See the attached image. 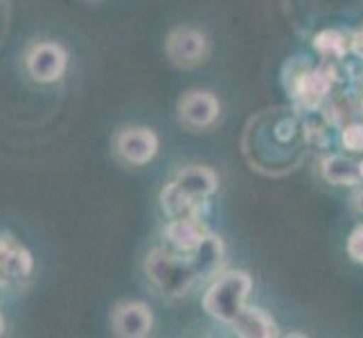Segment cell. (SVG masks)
<instances>
[{
	"label": "cell",
	"mask_w": 363,
	"mask_h": 338,
	"mask_svg": "<svg viewBox=\"0 0 363 338\" xmlns=\"http://www.w3.org/2000/svg\"><path fill=\"white\" fill-rule=\"evenodd\" d=\"M147 280L154 284V289L165 298H185L192 286L201 280L194 269L190 255L177 253L172 248H156L145 259Z\"/></svg>",
	"instance_id": "obj_1"
},
{
	"label": "cell",
	"mask_w": 363,
	"mask_h": 338,
	"mask_svg": "<svg viewBox=\"0 0 363 338\" xmlns=\"http://www.w3.org/2000/svg\"><path fill=\"white\" fill-rule=\"evenodd\" d=\"M253 278L246 271H226L215 278L203 295V311L223 325H230L246 309Z\"/></svg>",
	"instance_id": "obj_2"
},
{
	"label": "cell",
	"mask_w": 363,
	"mask_h": 338,
	"mask_svg": "<svg viewBox=\"0 0 363 338\" xmlns=\"http://www.w3.org/2000/svg\"><path fill=\"white\" fill-rule=\"evenodd\" d=\"M25 66H28V72L34 81L55 84L68 70V52L57 41L34 43L25 55Z\"/></svg>",
	"instance_id": "obj_3"
},
{
	"label": "cell",
	"mask_w": 363,
	"mask_h": 338,
	"mask_svg": "<svg viewBox=\"0 0 363 338\" xmlns=\"http://www.w3.org/2000/svg\"><path fill=\"white\" fill-rule=\"evenodd\" d=\"M113 147H116V154L127 162V165L143 167L156 158L160 142H158V135L154 129L127 127L116 135Z\"/></svg>",
	"instance_id": "obj_4"
},
{
	"label": "cell",
	"mask_w": 363,
	"mask_h": 338,
	"mask_svg": "<svg viewBox=\"0 0 363 338\" xmlns=\"http://www.w3.org/2000/svg\"><path fill=\"white\" fill-rule=\"evenodd\" d=\"M165 52L174 66L194 68L206 61L210 52V43L203 32H199L194 28H177L167 36Z\"/></svg>",
	"instance_id": "obj_5"
},
{
	"label": "cell",
	"mask_w": 363,
	"mask_h": 338,
	"mask_svg": "<svg viewBox=\"0 0 363 338\" xmlns=\"http://www.w3.org/2000/svg\"><path fill=\"white\" fill-rule=\"evenodd\" d=\"M179 122L190 131H206L219 120L221 104L210 91H190L179 99Z\"/></svg>",
	"instance_id": "obj_6"
},
{
	"label": "cell",
	"mask_w": 363,
	"mask_h": 338,
	"mask_svg": "<svg viewBox=\"0 0 363 338\" xmlns=\"http://www.w3.org/2000/svg\"><path fill=\"white\" fill-rule=\"evenodd\" d=\"M154 327V314L145 303H120L111 314V329L122 338H145Z\"/></svg>",
	"instance_id": "obj_7"
},
{
	"label": "cell",
	"mask_w": 363,
	"mask_h": 338,
	"mask_svg": "<svg viewBox=\"0 0 363 338\" xmlns=\"http://www.w3.org/2000/svg\"><path fill=\"white\" fill-rule=\"evenodd\" d=\"M210 235L212 232L201 217L169 219L165 230H162V237H165L167 246L172 250H177V253H183V255H192Z\"/></svg>",
	"instance_id": "obj_8"
},
{
	"label": "cell",
	"mask_w": 363,
	"mask_h": 338,
	"mask_svg": "<svg viewBox=\"0 0 363 338\" xmlns=\"http://www.w3.org/2000/svg\"><path fill=\"white\" fill-rule=\"evenodd\" d=\"M332 68H316V70H305L298 74L296 79V97L300 104H305L307 108H320L330 99L332 93Z\"/></svg>",
	"instance_id": "obj_9"
},
{
	"label": "cell",
	"mask_w": 363,
	"mask_h": 338,
	"mask_svg": "<svg viewBox=\"0 0 363 338\" xmlns=\"http://www.w3.org/2000/svg\"><path fill=\"white\" fill-rule=\"evenodd\" d=\"M174 183H177L185 194H190L192 198L206 201L219 190V176L212 167L206 165H187L174 174Z\"/></svg>",
	"instance_id": "obj_10"
},
{
	"label": "cell",
	"mask_w": 363,
	"mask_h": 338,
	"mask_svg": "<svg viewBox=\"0 0 363 338\" xmlns=\"http://www.w3.org/2000/svg\"><path fill=\"white\" fill-rule=\"evenodd\" d=\"M233 334L244 336V338H273L278 336V322L267 309L262 307H248L242 311L237 320L230 325Z\"/></svg>",
	"instance_id": "obj_11"
},
{
	"label": "cell",
	"mask_w": 363,
	"mask_h": 338,
	"mask_svg": "<svg viewBox=\"0 0 363 338\" xmlns=\"http://www.w3.org/2000/svg\"><path fill=\"white\" fill-rule=\"evenodd\" d=\"M206 205H208L206 201H199V198H192L190 194H185L174 181H169L160 192V208L169 219L201 217Z\"/></svg>",
	"instance_id": "obj_12"
},
{
	"label": "cell",
	"mask_w": 363,
	"mask_h": 338,
	"mask_svg": "<svg viewBox=\"0 0 363 338\" xmlns=\"http://www.w3.org/2000/svg\"><path fill=\"white\" fill-rule=\"evenodd\" d=\"M320 174L325 181L336 187H357L363 183L359 162L352 158H345L341 154H332L328 158H323Z\"/></svg>",
	"instance_id": "obj_13"
},
{
	"label": "cell",
	"mask_w": 363,
	"mask_h": 338,
	"mask_svg": "<svg viewBox=\"0 0 363 338\" xmlns=\"http://www.w3.org/2000/svg\"><path fill=\"white\" fill-rule=\"evenodd\" d=\"M223 255H226V250H223L221 237L210 235L208 240L190 255L192 261H194V269L199 273V278H201V280L217 278L221 266H223Z\"/></svg>",
	"instance_id": "obj_14"
},
{
	"label": "cell",
	"mask_w": 363,
	"mask_h": 338,
	"mask_svg": "<svg viewBox=\"0 0 363 338\" xmlns=\"http://www.w3.org/2000/svg\"><path fill=\"white\" fill-rule=\"evenodd\" d=\"M32 269H34V257L18 242H14V246L0 259V278L3 280H14V282L25 280L32 275Z\"/></svg>",
	"instance_id": "obj_15"
},
{
	"label": "cell",
	"mask_w": 363,
	"mask_h": 338,
	"mask_svg": "<svg viewBox=\"0 0 363 338\" xmlns=\"http://www.w3.org/2000/svg\"><path fill=\"white\" fill-rule=\"evenodd\" d=\"M316 52L328 59V61H339L345 59V55L350 52V36H345L339 30H320L314 41H311Z\"/></svg>",
	"instance_id": "obj_16"
},
{
	"label": "cell",
	"mask_w": 363,
	"mask_h": 338,
	"mask_svg": "<svg viewBox=\"0 0 363 338\" xmlns=\"http://www.w3.org/2000/svg\"><path fill=\"white\" fill-rule=\"evenodd\" d=\"M341 145L350 154H363V122H347L341 127Z\"/></svg>",
	"instance_id": "obj_17"
},
{
	"label": "cell",
	"mask_w": 363,
	"mask_h": 338,
	"mask_svg": "<svg viewBox=\"0 0 363 338\" xmlns=\"http://www.w3.org/2000/svg\"><path fill=\"white\" fill-rule=\"evenodd\" d=\"M347 255L357 264H363V223H359L347 237Z\"/></svg>",
	"instance_id": "obj_18"
},
{
	"label": "cell",
	"mask_w": 363,
	"mask_h": 338,
	"mask_svg": "<svg viewBox=\"0 0 363 338\" xmlns=\"http://www.w3.org/2000/svg\"><path fill=\"white\" fill-rule=\"evenodd\" d=\"M350 52L363 61V28L350 36Z\"/></svg>",
	"instance_id": "obj_19"
},
{
	"label": "cell",
	"mask_w": 363,
	"mask_h": 338,
	"mask_svg": "<svg viewBox=\"0 0 363 338\" xmlns=\"http://www.w3.org/2000/svg\"><path fill=\"white\" fill-rule=\"evenodd\" d=\"M14 237H11L9 232H0V259H3V255L7 253V250L14 246Z\"/></svg>",
	"instance_id": "obj_20"
},
{
	"label": "cell",
	"mask_w": 363,
	"mask_h": 338,
	"mask_svg": "<svg viewBox=\"0 0 363 338\" xmlns=\"http://www.w3.org/2000/svg\"><path fill=\"white\" fill-rule=\"evenodd\" d=\"M352 208H354L357 215L363 219V187H359V190L352 194Z\"/></svg>",
	"instance_id": "obj_21"
},
{
	"label": "cell",
	"mask_w": 363,
	"mask_h": 338,
	"mask_svg": "<svg viewBox=\"0 0 363 338\" xmlns=\"http://www.w3.org/2000/svg\"><path fill=\"white\" fill-rule=\"evenodd\" d=\"M5 334V318H3V314H0V336Z\"/></svg>",
	"instance_id": "obj_22"
},
{
	"label": "cell",
	"mask_w": 363,
	"mask_h": 338,
	"mask_svg": "<svg viewBox=\"0 0 363 338\" xmlns=\"http://www.w3.org/2000/svg\"><path fill=\"white\" fill-rule=\"evenodd\" d=\"M359 116H361V122H363V97H361V102H359Z\"/></svg>",
	"instance_id": "obj_23"
},
{
	"label": "cell",
	"mask_w": 363,
	"mask_h": 338,
	"mask_svg": "<svg viewBox=\"0 0 363 338\" xmlns=\"http://www.w3.org/2000/svg\"><path fill=\"white\" fill-rule=\"evenodd\" d=\"M359 167H361V176H363V160H359Z\"/></svg>",
	"instance_id": "obj_24"
}]
</instances>
